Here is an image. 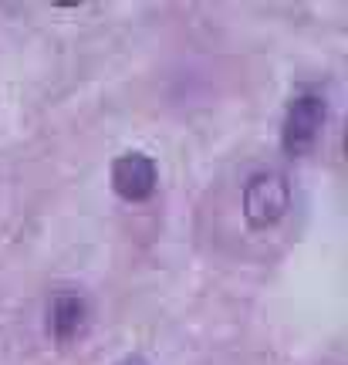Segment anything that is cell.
I'll return each instance as SVG.
<instances>
[{"label": "cell", "instance_id": "1", "mask_svg": "<svg viewBox=\"0 0 348 365\" xmlns=\"http://www.w3.org/2000/svg\"><path fill=\"white\" fill-rule=\"evenodd\" d=\"M291 210V186L277 170H260L244 182V220L250 230H267Z\"/></svg>", "mask_w": 348, "mask_h": 365}, {"label": "cell", "instance_id": "2", "mask_svg": "<svg viewBox=\"0 0 348 365\" xmlns=\"http://www.w3.org/2000/svg\"><path fill=\"white\" fill-rule=\"evenodd\" d=\"M328 118V102L322 91H297L281 122V149L287 156H304L314 149Z\"/></svg>", "mask_w": 348, "mask_h": 365}, {"label": "cell", "instance_id": "3", "mask_svg": "<svg viewBox=\"0 0 348 365\" xmlns=\"http://www.w3.org/2000/svg\"><path fill=\"white\" fill-rule=\"evenodd\" d=\"M159 186V170L155 159L145 153H122L112 163V190L129 203H142L149 200Z\"/></svg>", "mask_w": 348, "mask_h": 365}, {"label": "cell", "instance_id": "4", "mask_svg": "<svg viewBox=\"0 0 348 365\" xmlns=\"http://www.w3.org/2000/svg\"><path fill=\"white\" fill-rule=\"evenodd\" d=\"M88 325V301L78 291H58L48 304V331L54 341H75Z\"/></svg>", "mask_w": 348, "mask_h": 365}]
</instances>
